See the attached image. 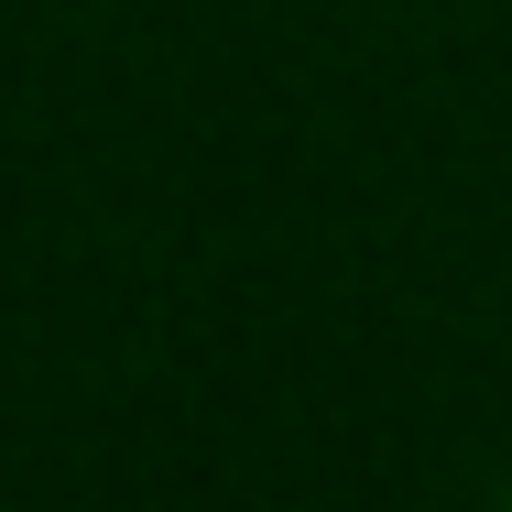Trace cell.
I'll return each mask as SVG.
<instances>
[{"mask_svg": "<svg viewBox=\"0 0 512 512\" xmlns=\"http://www.w3.org/2000/svg\"><path fill=\"white\" fill-rule=\"evenodd\" d=\"M491 512H512V491H502V502H491Z\"/></svg>", "mask_w": 512, "mask_h": 512, "instance_id": "cell-1", "label": "cell"}]
</instances>
